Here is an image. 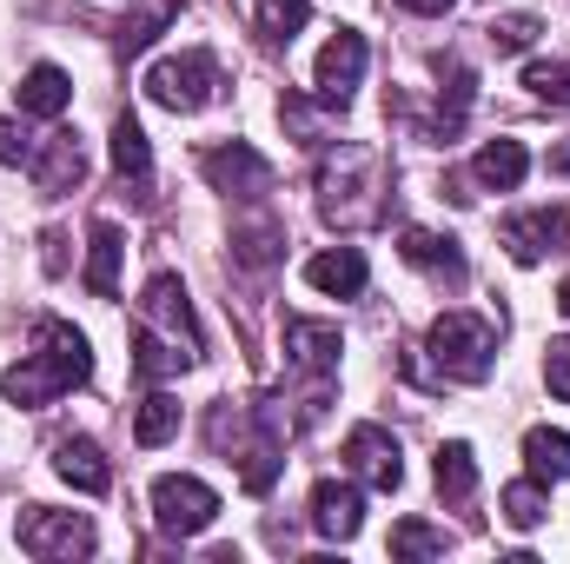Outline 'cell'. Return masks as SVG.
<instances>
[{
    "label": "cell",
    "mask_w": 570,
    "mask_h": 564,
    "mask_svg": "<svg viewBox=\"0 0 570 564\" xmlns=\"http://www.w3.org/2000/svg\"><path fill=\"white\" fill-rule=\"evenodd\" d=\"M87 379H94L87 332H73L67 319H40V325H33V352H27L20 366H7L0 392H7L13 406H47V399H60V392H73V386H87Z\"/></svg>",
    "instance_id": "cell-1"
},
{
    "label": "cell",
    "mask_w": 570,
    "mask_h": 564,
    "mask_svg": "<svg viewBox=\"0 0 570 564\" xmlns=\"http://www.w3.org/2000/svg\"><path fill=\"white\" fill-rule=\"evenodd\" d=\"M385 193H392V173L372 146H338L325 166H318V213L332 226H372L385 220Z\"/></svg>",
    "instance_id": "cell-2"
},
{
    "label": "cell",
    "mask_w": 570,
    "mask_h": 564,
    "mask_svg": "<svg viewBox=\"0 0 570 564\" xmlns=\"http://www.w3.org/2000/svg\"><path fill=\"white\" fill-rule=\"evenodd\" d=\"M491 352H498V332H491V319H478V312H444V319L431 325V359H438V372L458 379V386L491 379Z\"/></svg>",
    "instance_id": "cell-3"
},
{
    "label": "cell",
    "mask_w": 570,
    "mask_h": 564,
    "mask_svg": "<svg viewBox=\"0 0 570 564\" xmlns=\"http://www.w3.org/2000/svg\"><path fill=\"white\" fill-rule=\"evenodd\" d=\"M146 94H153L166 114H199V107H213V94H219V60H213V54H173V60H159V67L146 74Z\"/></svg>",
    "instance_id": "cell-4"
},
{
    "label": "cell",
    "mask_w": 570,
    "mask_h": 564,
    "mask_svg": "<svg viewBox=\"0 0 570 564\" xmlns=\"http://www.w3.org/2000/svg\"><path fill=\"white\" fill-rule=\"evenodd\" d=\"M153 518H159L166 538H199L219 518V498H213V485H199L186 471H166V478H153Z\"/></svg>",
    "instance_id": "cell-5"
},
{
    "label": "cell",
    "mask_w": 570,
    "mask_h": 564,
    "mask_svg": "<svg viewBox=\"0 0 570 564\" xmlns=\"http://www.w3.org/2000/svg\"><path fill=\"white\" fill-rule=\"evenodd\" d=\"M13 538L27 558H87L94 552V525L80 512H53V505H27Z\"/></svg>",
    "instance_id": "cell-6"
},
{
    "label": "cell",
    "mask_w": 570,
    "mask_h": 564,
    "mask_svg": "<svg viewBox=\"0 0 570 564\" xmlns=\"http://www.w3.org/2000/svg\"><path fill=\"white\" fill-rule=\"evenodd\" d=\"M140 325H159V339H166V346H179L186 359H199V352H206V346H199V325H193V299H186V285L173 280V273H153V280H146Z\"/></svg>",
    "instance_id": "cell-7"
},
{
    "label": "cell",
    "mask_w": 570,
    "mask_h": 564,
    "mask_svg": "<svg viewBox=\"0 0 570 564\" xmlns=\"http://www.w3.org/2000/svg\"><path fill=\"white\" fill-rule=\"evenodd\" d=\"M498 240H504V253H511L518 266H538L544 253H570V206H538V213H511V220L498 226Z\"/></svg>",
    "instance_id": "cell-8"
},
{
    "label": "cell",
    "mask_w": 570,
    "mask_h": 564,
    "mask_svg": "<svg viewBox=\"0 0 570 564\" xmlns=\"http://www.w3.org/2000/svg\"><path fill=\"white\" fill-rule=\"evenodd\" d=\"M358 80H365V33H338V40H325V54H318V74H312L318 100H325L332 114H345Z\"/></svg>",
    "instance_id": "cell-9"
},
{
    "label": "cell",
    "mask_w": 570,
    "mask_h": 564,
    "mask_svg": "<svg viewBox=\"0 0 570 564\" xmlns=\"http://www.w3.org/2000/svg\"><path fill=\"white\" fill-rule=\"evenodd\" d=\"M199 173H206L219 193H239V200H259V193L273 186V159H266V153H253L246 140L213 146V153L199 159Z\"/></svg>",
    "instance_id": "cell-10"
},
{
    "label": "cell",
    "mask_w": 570,
    "mask_h": 564,
    "mask_svg": "<svg viewBox=\"0 0 570 564\" xmlns=\"http://www.w3.org/2000/svg\"><path fill=\"white\" fill-rule=\"evenodd\" d=\"M345 458H352V471H358L372 492H399V485H405L399 438H392V431H379V425H352V438H345Z\"/></svg>",
    "instance_id": "cell-11"
},
{
    "label": "cell",
    "mask_w": 570,
    "mask_h": 564,
    "mask_svg": "<svg viewBox=\"0 0 570 564\" xmlns=\"http://www.w3.org/2000/svg\"><path fill=\"white\" fill-rule=\"evenodd\" d=\"M358 525H365V498H358V485L318 478V492H312V532L345 545V538H358Z\"/></svg>",
    "instance_id": "cell-12"
},
{
    "label": "cell",
    "mask_w": 570,
    "mask_h": 564,
    "mask_svg": "<svg viewBox=\"0 0 570 564\" xmlns=\"http://www.w3.org/2000/svg\"><path fill=\"white\" fill-rule=\"evenodd\" d=\"M285 352H292L298 372L332 379L338 372V325H325V319H285Z\"/></svg>",
    "instance_id": "cell-13"
},
{
    "label": "cell",
    "mask_w": 570,
    "mask_h": 564,
    "mask_svg": "<svg viewBox=\"0 0 570 564\" xmlns=\"http://www.w3.org/2000/svg\"><path fill=\"white\" fill-rule=\"evenodd\" d=\"M53 471H60L73 492H87V498L114 492V465H107V451H100L94 438H60V445H53Z\"/></svg>",
    "instance_id": "cell-14"
},
{
    "label": "cell",
    "mask_w": 570,
    "mask_h": 564,
    "mask_svg": "<svg viewBox=\"0 0 570 564\" xmlns=\"http://www.w3.org/2000/svg\"><path fill=\"white\" fill-rule=\"evenodd\" d=\"M471 94H478V80H471V67L464 60H438V114H431V140H451L458 127H464V114H471Z\"/></svg>",
    "instance_id": "cell-15"
},
{
    "label": "cell",
    "mask_w": 570,
    "mask_h": 564,
    "mask_svg": "<svg viewBox=\"0 0 570 564\" xmlns=\"http://www.w3.org/2000/svg\"><path fill=\"white\" fill-rule=\"evenodd\" d=\"M114 173H120V186H127L134 200H153V146H146L134 114L114 120Z\"/></svg>",
    "instance_id": "cell-16"
},
{
    "label": "cell",
    "mask_w": 570,
    "mask_h": 564,
    "mask_svg": "<svg viewBox=\"0 0 570 564\" xmlns=\"http://www.w3.org/2000/svg\"><path fill=\"white\" fill-rule=\"evenodd\" d=\"M33 179H40V193H47V200L73 193V186L87 179V153H80V134H53V140H47V153L33 159Z\"/></svg>",
    "instance_id": "cell-17"
},
{
    "label": "cell",
    "mask_w": 570,
    "mask_h": 564,
    "mask_svg": "<svg viewBox=\"0 0 570 564\" xmlns=\"http://www.w3.org/2000/svg\"><path fill=\"white\" fill-rule=\"evenodd\" d=\"M120 260H127V233L114 220H100L87 233V292L94 299H114L120 292Z\"/></svg>",
    "instance_id": "cell-18"
},
{
    "label": "cell",
    "mask_w": 570,
    "mask_h": 564,
    "mask_svg": "<svg viewBox=\"0 0 570 564\" xmlns=\"http://www.w3.org/2000/svg\"><path fill=\"white\" fill-rule=\"evenodd\" d=\"M399 253H405L419 273H431V280L464 285V253H458V240H438V233H419V226H405V233H399Z\"/></svg>",
    "instance_id": "cell-19"
},
{
    "label": "cell",
    "mask_w": 570,
    "mask_h": 564,
    "mask_svg": "<svg viewBox=\"0 0 570 564\" xmlns=\"http://www.w3.org/2000/svg\"><path fill=\"white\" fill-rule=\"evenodd\" d=\"M524 173H531V153L518 140H491V146H478V159H471V186H484V193H511Z\"/></svg>",
    "instance_id": "cell-20"
},
{
    "label": "cell",
    "mask_w": 570,
    "mask_h": 564,
    "mask_svg": "<svg viewBox=\"0 0 570 564\" xmlns=\"http://www.w3.org/2000/svg\"><path fill=\"white\" fill-rule=\"evenodd\" d=\"M305 280L318 285V292H332V299H358L365 292V253L358 246H338V253H318L312 266H305Z\"/></svg>",
    "instance_id": "cell-21"
},
{
    "label": "cell",
    "mask_w": 570,
    "mask_h": 564,
    "mask_svg": "<svg viewBox=\"0 0 570 564\" xmlns=\"http://www.w3.org/2000/svg\"><path fill=\"white\" fill-rule=\"evenodd\" d=\"M524 465H531L538 485H564L570 478V431H551V425L524 431Z\"/></svg>",
    "instance_id": "cell-22"
},
{
    "label": "cell",
    "mask_w": 570,
    "mask_h": 564,
    "mask_svg": "<svg viewBox=\"0 0 570 564\" xmlns=\"http://www.w3.org/2000/svg\"><path fill=\"white\" fill-rule=\"evenodd\" d=\"M173 13H179V0H140V7H134V13L120 20L114 47H120L127 60H134V54H146V47H153V40H159V33L173 27Z\"/></svg>",
    "instance_id": "cell-23"
},
{
    "label": "cell",
    "mask_w": 570,
    "mask_h": 564,
    "mask_svg": "<svg viewBox=\"0 0 570 564\" xmlns=\"http://www.w3.org/2000/svg\"><path fill=\"white\" fill-rule=\"evenodd\" d=\"M67 100H73V80H67L60 67H33V74L20 80V114L60 120V114H67Z\"/></svg>",
    "instance_id": "cell-24"
},
{
    "label": "cell",
    "mask_w": 570,
    "mask_h": 564,
    "mask_svg": "<svg viewBox=\"0 0 570 564\" xmlns=\"http://www.w3.org/2000/svg\"><path fill=\"white\" fill-rule=\"evenodd\" d=\"M431 471H438V492H444L451 505L478 492V458H471V445H464V438H451V445H438V465H431Z\"/></svg>",
    "instance_id": "cell-25"
},
{
    "label": "cell",
    "mask_w": 570,
    "mask_h": 564,
    "mask_svg": "<svg viewBox=\"0 0 570 564\" xmlns=\"http://www.w3.org/2000/svg\"><path fill=\"white\" fill-rule=\"evenodd\" d=\"M312 0H259V33L266 47H292V33H305Z\"/></svg>",
    "instance_id": "cell-26"
},
{
    "label": "cell",
    "mask_w": 570,
    "mask_h": 564,
    "mask_svg": "<svg viewBox=\"0 0 570 564\" xmlns=\"http://www.w3.org/2000/svg\"><path fill=\"white\" fill-rule=\"evenodd\" d=\"M173 431H179V399H173V392L140 399V412H134V438H140V445H166Z\"/></svg>",
    "instance_id": "cell-27"
},
{
    "label": "cell",
    "mask_w": 570,
    "mask_h": 564,
    "mask_svg": "<svg viewBox=\"0 0 570 564\" xmlns=\"http://www.w3.org/2000/svg\"><path fill=\"white\" fill-rule=\"evenodd\" d=\"M279 240H285V233L273 226V220H259V226H239V233H233V260L259 273V266H273V260H279Z\"/></svg>",
    "instance_id": "cell-28"
},
{
    "label": "cell",
    "mask_w": 570,
    "mask_h": 564,
    "mask_svg": "<svg viewBox=\"0 0 570 564\" xmlns=\"http://www.w3.org/2000/svg\"><path fill=\"white\" fill-rule=\"evenodd\" d=\"M524 87H531L544 107H564L570 114V60H538V67L524 74Z\"/></svg>",
    "instance_id": "cell-29"
},
{
    "label": "cell",
    "mask_w": 570,
    "mask_h": 564,
    "mask_svg": "<svg viewBox=\"0 0 570 564\" xmlns=\"http://www.w3.org/2000/svg\"><path fill=\"white\" fill-rule=\"evenodd\" d=\"M444 552V532H431L425 518H405L392 532V558H438Z\"/></svg>",
    "instance_id": "cell-30"
},
{
    "label": "cell",
    "mask_w": 570,
    "mask_h": 564,
    "mask_svg": "<svg viewBox=\"0 0 570 564\" xmlns=\"http://www.w3.org/2000/svg\"><path fill=\"white\" fill-rule=\"evenodd\" d=\"M504 518H511L518 532L544 525V492H538V478H524V485H511V492H504Z\"/></svg>",
    "instance_id": "cell-31"
},
{
    "label": "cell",
    "mask_w": 570,
    "mask_h": 564,
    "mask_svg": "<svg viewBox=\"0 0 570 564\" xmlns=\"http://www.w3.org/2000/svg\"><path fill=\"white\" fill-rule=\"evenodd\" d=\"M484 33H491L498 54H524V47L538 40V20H531V13H504V20H491Z\"/></svg>",
    "instance_id": "cell-32"
},
{
    "label": "cell",
    "mask_w": 570,
    "mask_h": 564,
    "mask_svg": "<svg viewBox=\"0 0 570 564\" xmlns=\"http://www.w3.org/2000/svg\"><path fill=\"white\" fill-rule=\"evenodd\" d=\"M318 107H325V100H318ZM318 107H305L298 94H285V100H279V120L298 134V140H318Z\"/></svg>",
    "instance_id": "cell-33"
},
{
    "label": "cell",
    "mask_w": 570,
    "mask_h": 564,
    "mask_svg": "<svg viewBox=\"0 0 570 564\" xmlns=\"http://www.w3.org/2000/svg\"><path fill=\"white\" fill-rule=\"evenodd\" d=\"M544 379H551V392L570 406V339H558V346H551V359H544Z\"/></svg>",
    "instance_id": "cell-34"
},
{
    "label": "cell",
    "mask_w": 570,
    "mask_h": 564,
    "mask_svg": "<svg viewBox=\"0 0 570 564\" xmlns=\"http://www.w3.org/2000/svg\"><path fill=\"white\" fill-rule=\"evenodd\" d=\"M33 159V146H27V134L13 127V120H0V166H27Z\"/></svg>",
    "instance_id": "cell-35"
},
{
    "label": "cell",
    "mask_w": 570,
    "mask_h": 564,
    "mask_svg": "<svg viewBox=\"0 0 570 564\" xmlns=\"http://www.w3.org/2000/svg\"><path fill=\"white\" fill-rule=\"evenodd\" d=\"M399 7H412V13H451L458 0H399Z\"/></svg>",
    "instance_id": "cell-36"
},
{
    "label": "cell",
    "mask_w": 570,
    "mask_h": 564,
    "mask_svg": "<svg viewBox=\"0 0 570 564\" xmlns=\"http://www.w3.org/2000/svg\"><path fill=\"white\" fill-rule=\"evenodd\" d=\"M558 312H564V319H570V280L558 285Z\"/></svg>",
    "instance_id": "cell-37"
}]
</instances>
